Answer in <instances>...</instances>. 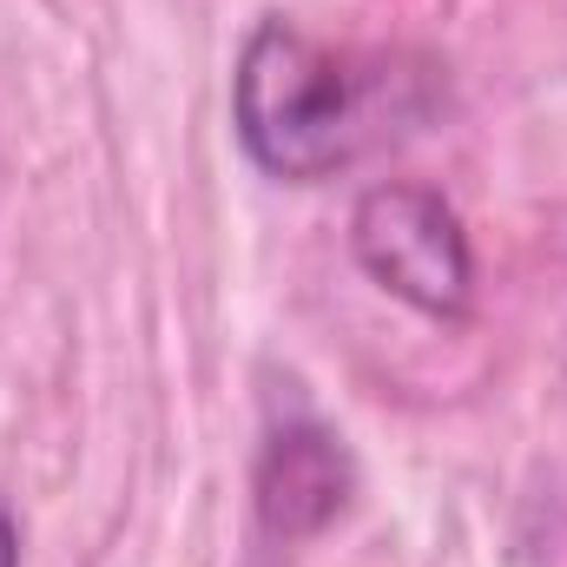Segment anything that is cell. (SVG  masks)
Listing matches in <instances>:
<instances>
[{
	"mask_svg": "<svg viewBox=\"0 0 567 567\" xmlns=\"http://www.w3.org/2000/svg\"><path fill=\"white\" fill-rule=\"evenodd\" d=\"M350 251L396 303L423 317H468L475 297V251L462 218L429 185H370L350 212Z\"/></svg>",
	"mask_w": 567,
	"mask_h": 567,
	"instance_id": "2",
	"label": "cell"
},
{
	"mask_svg": "<svg viewBox=\"0 0 567 567\" xmlns=\"http://www.w3.org/2000/svg\"><path fill=\"white\" fill-rule=\"evenodd\" d=\"M231 120L271 178L310 185L357 152V80L290 20H258L231 73Z\"/></svg>",
	"mask_w": 567,
	"mask_h": 567,
	"instance_id": "1",
	"label": "cell"
},
{
	"mask_svg": "<svg viewBox=\"0 0 567 567\" xmlns=\"http://www.w3.org/2000/svg\"><path fill=\"white\" fill-rule=\"evenodd\" d=\"M0 567H20V528L7 508H0Z\"/></svg>",
	"mask_w": 567,
	"mask_h": 567,
	"instance_id": "3",
	"label": "cell"
}]
</instances>
